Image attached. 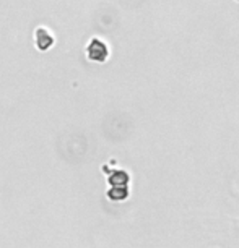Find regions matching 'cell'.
<instances>
[{
	"mask_svg": "<svg viewBox=\"0 0 239 248\" xmlns=\"http://www.w3.org/2000/svg\"><path fill=\"white\" fill-rule=\"evenodd\" d=\"M107 54H109V50H107V46L102 43L101 39H95L90 41V44L86 46V55L90 60H95V62H102V60H106Z\"/></svg>",
	"mask_w": 239,
	"mask_h": 248,
	"instance_id": "cell-1",
	"label": "cell"
},
{
	"mask_svg": "<svg viewBox=\"0 0 239 248\" xmlns=\"http://www.w3.org/2000/svg\"><path fill=\"white\" fill-rule=\"evenodd\" d=\"M34 39H36V46L41 50H46L48 47H51V44L54 43L52 34H51L46 28H37L36 32H34Z\"/></svg>",
	"mask_w": 239,
	"mask_h": 248,
	"instance_id": "cell-2",
	"label": "cell"
},
{
	"mask_svg": "<svg viewBox=\"0 0 239 248\" xmlns=\"http://www.w3.org/2000/svg\"><path fill=\"white\" fill-rule=\"evenodd\" d=\"M109 184L112 186H127L129 184V174L124 170H114L109 177Z\"/></svg>",
	"mask_w": 239,
	"mask_h": 248,
	"instance_id": "cell-3",
	"label": "cell"
},
{
	"mask_svg": "<svg viewBox=\"0 0 239 248\" xmlns=\"http://www.w3.org/2000/svg\"><path fill=\"white\" fill-rule=\"evenodd\" d=\"M107 196L114 201H122L129 196V188L127 186H112V188L107 191Z\"/></svg>",
	"mask_w": 239,
	"mask_h": 248,
	"instance_id": "cell-4",
	"label": "cell"
}]
</instances>
